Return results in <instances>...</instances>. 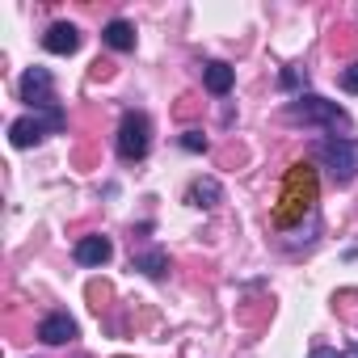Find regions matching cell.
<instances>
[{
	"instance_id": "obj_2",
	"label": "cell",
	"mask_w": 358,
	"mask_h": 358,
	"mask_svg": "<svg viewBox=\"0 0 358 358\" xmlns=\"http://www.w3.org/2000/svg\"><path fill=\"white\" fill-rule=\"evenodd\" d=\"M316 160L345 186V182L358 177V139H320L316 143Z\"/></svg>"
},
{
	"instance_id": "obj_3",
	"label": "cell",
	"mask_w": 358,
	"mask_h": 358,
	"mask_svg": "<svg viewBox=\"0 0 358 358\" xmlns=\"http://www.w3.org/2000/svg\"><path fill=\"white\" fill-rule=\"evenodd\" d=\"M287 118L291 122H320V127H350V114L324 97H295L287 106Z\"/></svg>"
},
{
	"instance_id": "obj_8",
	"label": "cell",
	"mask_w": 358,
	"mask_h": 358,
	"mask_svg": "<svg viewBox=\"0 0 358 358\" xmlns=\"http://www.w3.org/2000/svg\"><path fill=\"white\" fill-rule=\"evenodd\" d=\"M38 337H43L47 345H64V341L76 337V320H72L68 312H51V316L38 324Z\"/></svg>"
},
{
	"instance_id": "obj_13",
	"label": "cell",
	"mask_w": 358,
	"mask_h": 358,
	"mask_svg": "<svg viewBox=\"0 0 358 358\" xmlns=\"http://www.w3.org/2000/svg\"><path fill=\"white\" fill-rule=\"evenodd\" d=\"M131 266H135V270H143L148 278H160V274L169 270V257H164L160 249H152V253H139V257H131Z\"/></svg>"
},
{
	"instance_id": "obj_7",
	"label": "cell",
	"mask_w": 358,
	"mask_h": 358,
	"mask_svg": "<svg viewBox=\"0 0 358 358\" xmlns=\"http://www.w3.org/2000/svg\"><path fill=\"white\" fill-rule=\"evenodd\" d=\"M43 47H47L51 55H72V51L80 47V30H76L72 22H55V26L43 34Z\"/></svg>"
},
{
	"instance_id": "obj_4",
	"label": "cell",
	"mask_w": 358,
	"mask_h": 358,
	"mask_svg": "<svg viewBox=\"0 0 358 358\" xmlns=\"http://www.w3.org/2000/svg\"><path fill=\"white\" fill-rule=\"evenodd\" d=\"M59 127H64L59 106H43L34 118H17L9 127V139H13V148H34L38 139H47V131H59Z\"/></svg>"
},
{
	"instance_id": "obj_16",
	"label": "cell",
	"mask_w": 358,
	"mask_h": 358,
	"mask_svg": "<svg viewBox=\"0 0 358 358\" xmlns=\"http://www.w3.org/2000/svg\"><path fill=\"white\" fill-rule=\"evenodd\" d=\"M312 358H358V345H350V350H341V354H337V350H316Z\"/></svg>"
},
{
	"instance_id": "obj_11",
	"label": "cell",
	"mask_w": 358,
	"mask_h": 358,
	"mask_svg": "<svg viewBox=\"0 0 358 358\" xmlns=\"http://www.w3.org/2000/svg\"><path fill=\"white\" fill-rule=\"evenodd\" d=\"M203 80H207V89H211L215 97H224V93L232 89V80H236V72H232L228 64H220V59H215V64H207V68H203Z\"/></svg>"
},
{
	"instance_id": "obj_9",
	"label": "cell",
	"mask_w": 358,
	"mask_h": 358,
	"mask_svg": "<svg viewBox=\"0 0 358 358\" xmlns=\"http://www.w3.org/2000/svg\"><path fill=\"white\" fill-rule=\"evenodd\" d=\"M114 257V245L106 236H80L76 241V262L80 266H106Z\"/></svg>"
},
{
	"instance_id": "obj_5",
	"label": "cell",
	"mask_w": 358,
	"mask_h": 358,
	"mask_svg": "<svg viewBox=\"0 0 358 358\" xmlns=\"http://www.w3.org/2000/svg\"><path fill=\"white\" fill-rule=\"evenodd\" d=\"M152 148V122L143 114H127L118 127V156L122 160H143Z\"/></svg>"
},
{
	"instance_id": "obj_6",
	"label": "cell",
	"mask_w": 358,
	"mask_h": 358,
	"mask_svg": "<svg viewBox=\"0 0 358 358\" xmlns=\"http://www.w3.org/2000/svg\"><path fill=\"white\" fill-rule=\"evenodd\" d=\"M22 101H30L34 110L55 106V101H51V72H47V68H30V72L22 76Z\"/></svg>"
},
{
	"instance_id": "obj_1",
	"label": "cell",
	"mask_w": 358,
	"mask_h": 358,
	"mask_svg": "<svg viewBox=\"0 0 358 358\" xmlns=\"http://www.w3.org/2000/svg\"><path fill=\"white\" fill-rule=\"evenodd\" d=\"M316 203V173L312 164H291L287 173V186H282V199L274 207V224L278 228H291L295 220H303Z\"/></svg>"
},
{
	"instance_id": "obj_12",
	"label": "cell",
	"mask_w": 358,
	"mask_h": 358,
	"mask_svg": "<svg viewBox=\"0 0 358 358\" xmlns=\"http://www.w3.org/2000/svg\"><path fill=\"white\" fill-rule=\"evenodd\" d=\"M190 203L194 207H215L220 203V182L215 177H199V182L190 186Z\"/></svg>"
},
{
	"instance_id": "obj_14",
	"label": "cell",
	"mask_w": 358,
	"mask_h": 358,
	"mask_svg": "<svg viewBox=\"0 0 358 358\" xmlns=\"http://www.w3.org/2000/svg\"><path fill=\"white\" fill-rule=\"evenodd\" d=\"M182 148H186V152H207V139H203L199 131H186V135H182Z\"/></svg>"
},
{
	"instance_id": "obj_15",
	"label": "cell",
	"mask_w": 358,
	"mask_h": 358,
	"mask_svg": "<svg viewBox=\"0 0 358 358\" xmlns=\"http://www.w3.org/2000/svg\"><path fill=\"white\" fill-rule=\"evenodd\" d=\"M341 85H345L350 93H358V64H350V68L341 72Z\"/></svg>"
},
{
	"instance_id": "obj_10",
	"label": "cell",
	"mask_w": 358,
	"mask_h": 358,
	"mask_svg": "<svg viewBox=\"0 0 358 358\" xmlns=\"http://www.w3.org/2000/svg\"><path fill=\"white\" fill-rule=\"evenodd\" d=\"M101 38H106V47H114V51H131L135 47V26L131 22H110L106 30H101Z\"/></svg>"
}]
</instances>
